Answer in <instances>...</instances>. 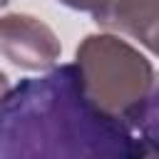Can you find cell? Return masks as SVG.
<instances>
[{
	"instance_id": "obj_8",
	"label": "cell",
	"mask_w": 159,
	"mask_h": 159,
	"mask_svg": "<svg viewBox=\"0 0 159 159\" xmlns=\"http://www.w3.org/2000/svg\"><path fill=\"white\" fill-rule=\"evenodd\" d=\"M7 2H10V0H0V10H2V7L7 5Z\"/></svg>"
},
{
	"instance_id": "obj_5",
	"label": "cell",
	"mask_w": 159,
	"mask_h": 159,
	"mask_svg": "<svg viewBox=\"0 0 159 159\" xmlns=\"http://www.w3.org/2000/svg\"><path fill=\"white\" fill-rule=\"evenodd\" d=\"M132 129L142 139L147 154H159V77H154V84H152L139 114L134 117Z\"/></svg>"
},
{
	"instance_id": "obj_3",
	"label": "cell",
	"mask_w": 159,
	"mask_h": 159,
	"mask_svg": "<svg viewBox=\"0 0 159 159\" xmlns=\"http://www.w3.org/2000/svg\"><path fill=\"white\" fill-rule=\"evenodd\" d=\"M0 52L20 70L40 72L57 65L62 45L50 25L27 12L0 17Z\"/></svg>"
},
{
	"instance_id": "obj_2",
	"label": "cell",
	"mask_w": 159,
	"mask_h": 159,
	"mask_svg": "<svg viewBox=\"0 0 159 159\" xmlns=\"http://www.w3.org/2000/svg\"><path fill=\"white\" fill-rule=\"evenodd\" d=\"M75 67L89 102L132 127L157 77L152 62L127 40L104 32L80 42Z\"/></svg>"
},
{
	"instance_id": "obj_4",
	"label": "cell",
	"mask_w": 159,
	"mask_h": 159,
	"mask_svg": "<svg viewBox=\"0 0 159 159\" xmlns=\"http://www.w3.org/2000/svg\"><path fill=\"white\" fill-rule=\"evenodd\" d=\"M94 22L107 30H119L159 55V0H112Z\"/></svg>"
},
{
	"instance_id": "obj_6",
	"label": "cell",
	"mask_w": 159,
	"mask_h": 159,
	"mask_svg": "<svg viewBox=\"0 0 159 159\" xmlns=\"http://www.w3.org/2000/svg\"><path fill=\"white\" fill-rule=\"evenodd\" d=\"M57 2H62L70 10H82V12H89L92 17H97L109 7L112 0H57Z\"/></svg>"
},
{
	"instance_id": "obj_7",
	"label": "cell",
	"mask_w": 159,
	"mask_h": 159,
	"mask_svg": "<svg viewBox=\"0 0 159 159\" xmlns=\"http://www.w3.org/2000/svg\"><path fill=\"white\" fill-rule=\"evenodd\" d=\"M7 89H10V80H7V75L0 70V99L7 94Z\"/></svg>"
},
{
	"instance_id": "obj_1",
	"label": "cell",
	"mask_w": 159,
	"mask_h": 159,
	"mask_svg": "<svg viewBox=\"0 0 159 159\" xmlns=\"http://www.w3.org/2000/svg\"><path fill=\"white\" fill-rule=\"evenodd\" d=\"M137 159V132L104 114L80 84L75 62L27 77L0 99V159Z\"/></svg>"
}]
</instances>
